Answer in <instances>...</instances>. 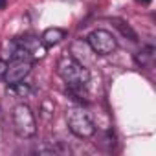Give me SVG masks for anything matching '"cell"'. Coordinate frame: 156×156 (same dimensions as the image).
I'll return each mask as SVG.
<instances>
[{"instance_id": "1", "label": "cell", "mask_w": 156, "mask_h": 156, "mask_svg": "<svg viewBox=\"0 0 156 156\" xmlns=\"http://www.w3.org/2000/svg\"><path fill=\"white\" fill-rule=\"evenodd\" d=\"M57 73L59 77L66 83L68 90L72 92H81L87 88V85L90 83V72L85 64H81L77 59L64 55L59 59L57 62Z\"/></svg>"}, {"instance_id": "2", "label": "cell", "mask_w": 156, "mask_h": 156, "mask_svg": "<svg viewBox=\"0 0 156 156\" xmlns=\"http://www.w3.org/2000/svg\"><path fill=\"white\" fill-rule=\"evenodd\" d=\"M66 123L72 134L77 138H90L96 134V125L90 118V114L83 107H72L66 112Z\"/></svg>"}, {"instance_id": "3", "label": "cell", "mask_w": 156, "mask_h": 156, "mask_svg": "<svg viewBox=\"0 0 156 156\" xmlns=\"http://www.w3.org/2000/svg\"><path fill=\"white\" fill-rule=\"evenodd\" d=\"M13 127L17 136L20 138H31L37 132V121H35V114L31 112V108L24 103L17 105L13 108Z\"/></svg>"}, {"instance_id": "4", "label": "cell", "mask_w": 156, "mask_h": 156, "mask_svg": "<svg viewBox=\"0 0 156 156\" xmlns=\"http://www.w3.org/2000/svg\"><path fill=\"white\" fill-rule=\"evenodd\" d=\"M31 66H33V61L30 57H26L24 53L20 51H15L11 61L8 62V68H6V75H4V79L9 85H17L20 81H24L28 73L31 72Z\"/></svg>"}, {"instance_id": "5", "label": "cell", "mask_w": 156, "mask_h": 156, "mask_svg": "<svg viewBox=\"0 0 156 156\" xmlns=\"http://www.w3.org/2000/svg\"><path fill=\"white\" fill-rule=\"evenodd\" d=\"M87 42L90 46V50L98 55H108L118 48V42L114 39V35L107 30H96L87 37Z\"/></svg>"}, {"instance_id": "6", "label": "cell", "mask_w": 156, "mask_h": 156, "mask_svg": "<svg viewBox=\"0 0 156 156\" xmlns=\"http://www.w3.org/2000/svg\"><path fill=\"white\" fill-rule=\"evenodd\" d=\"M15 44H17V50L15 51H20L24 53L26 57H30L31 61H37V59H42L46 55V46L42 44V41L35 35H22L19 39H15Z\"/></svg>"}, {"instance_id": "7", "label": "cell", "mask_w": 156, "mask_h": 156, "mask_svg": "<svg viewBox=\"0 0 156 156\" xmlns=\"http://www.w3.org/2000/svg\"><path fill=\"white\" fill-rule=\"evenodd\" d=\"M64 37H66V31H64V30H61V28H48V30H44L41 41H42V44H44L46 48H50V46L59 44Z\"/></svg>"}, {"instance_id": "8", "label": "cell", "mask_w": 156, "mask_h": 156, "mask_svg": "<svg viewBox=\"0 0 156 156\" xmlns=\"http://www.w3.org/2000/svg\"><path fill=\"white\" fill-rule=\"evenodd\" d=\"M136 62H138V66H149L151 62H152V59H154V48L152 46H147V48H143L141 51H138L136 53Z\"/></svg>"}, {"instance_id": "9", "label": "cell", "mask_w": 156, "mask_h": 156, "mask_svg": "<svg viewBox=\"0 0 156 156\" xmlns=\"http://www.w3.org/2000/svg\"><path fill=\"white\" fill-rule=\"evenodd\" d=\"M8 92L13 94V96H17V98H28V96L31 94V87L20 81V83H17V85H9V87H8Z\"/></svg>"}, {"instance_id": "10", "label": "cell", "mask_w": 156, "mask_h": 156, "mask_svg": "<svg viewBox=\"0 0 156 156\" xmlns=\"http://www.w3.org/2000/svg\"><path fill=\"white\" fill-rule=\"evenodd\" d=\"M112 24L125 35V37H129L130 41H138V37H136V33L132 31V28L127 24V22H123V20H119V19H112Z\"/></svg>"}, {"instance_id": "11", "label": "cell", "mask_w": 156, "mask_h": 156, "mask_svg": "<svg viewBox=\"0 0 156 156\" xmlns=\"http://www.w3.org/2000/svg\"><path fill=\"white\" fill-rule=\"evenodd\" d=\"M6 68H8V62L4 59H0V79H4V75H6Z\"/></svg>"}, {"instance_id": "12", "label": "cell", "mask_w": 156, "mask_h": 156, "mask_svg": "<svg viewBox=\"0 0 156 156\" xmlns=\"http://www.w3.org/2000/svg\"><path fill=\"white\" fill-rule=\"evenodd\" d=\"M136 2H138V4H141V6H149L152 0H136Z\"/></svg>"}, {"instance_id": "13", "label": "cell", "mask_w": 156, "mask_h": 156, "mask_svg": "<svg viewBox=\"0 0 156 156\" xmlns=\"http://www.w3.org/2000/svg\"><path fill=\"white\" fill-rule=\"evenodd\" d=\"M6 4H8V0H0V9H6Z\"/></svg>"}, {"instance_id": "14", "label": "cell", "mask_w": 156, "mask_h": 156, "mask_svg": "<svg viewBox=\"0 0 156 156\" xmlns=\"http://www.w3.org/2000/svg\"><path fill=\"white\" fill-rule=\"evenodd\" d=\"M2 119L4 118H2V110H0V138H2Z\"/></svg>"}]
</instances>
